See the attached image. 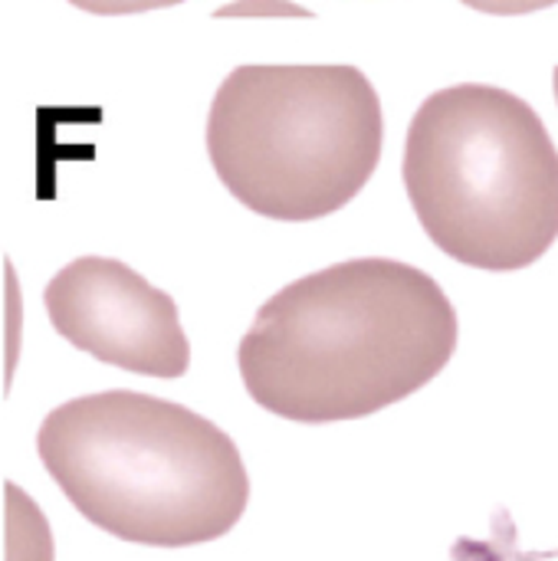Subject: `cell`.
Returning <instances> with one entry per match:
<instances>
[{
    "mask_svg": "<svg viewBox=\"0 0 558 561\" xmlns=\"http://www.w3.org/2000/svg\"><path fill=\"white\" fill-rule=\"evenodd\" d=\"M3 552L7 561H53V533L39 506L16 486L3 483Z\"/></svg>",
    "mask_w": 558,
    "mask_h": 561,
    "instance_id": "cell-6",
    "label": "cell"
},
{
    "mask_svg": "<svg viewBox=\"0 0 558 561\" xmlns=\"http://www.w3.org/2000/svg\"><path fill=\"white\" fill-rule=\"evenodd\" d=\"M401 178L431 243L464 266L516 273L558 240V148L510 89L431 92L408 125Z\"/></svg>",
    "mask_w": 558,
    "mask_h": 561,
    "instance_id": "cell-3",
    "label": "cell"
},
{
    "mask_svg": "<svg viewBox=\"0 0 558 561\" xmlns=\"http://www.w3.org/2000/svg\"><path fill=\"white\" fill-rule=\"evenodd\" d=\"M457 309L424 270L362 256L309 273L260 309L237 348L247 394L296 424L378 414L457 352Z\"/></svg>",
    "mask_w": 558,
    "mask_h": 561,
    "instance_id": "cell-1",
    "label": "cell"
},
{
    "mask_svg": "<svg viewBox=\"0 0 558 561\" xmlns=\"http://www.w3.org/2000/svg\"><path fill=\"white\" fill-rule=\"evenodd\" d=\"M470 10L480 13H493V16H523V13H536V10H549L558 0H460Z\"/></svg>",
    "mask_w": 558,
    "mask_h": 561,
    "instance_id": "cell-8",
    "label": "cell"
},
{
    "mask_svg": "<svg viewBox=\"0 0 558 561\" xmlns=\"http://www.w3.org/2000/svg\"><path fill=\"white\" fill-rule=\"evenodd\" d=\"M43 302L49 325L95 362L164 381L191 368L178 302L122 260L79 256L66 263L46 283Z\"/></svg>",
    "mask_w": 558,
    "mask_h": 561,
    "instance_id": "cell-5",
    "label": "cell"
},
{
    "mask_svg": "<svg viewBox=\"0 0 558 561\" xmlns=\"http://www.w3.org/2000/svg\"><path fill=\"white\" fill-rule=\"evenodd\" d=\"M382 148V99L345 62L237 66L207 115L220 184L247 210L283 224L349 207L378 171Z\"/></svg>",
    "mask_w": 558,
    "mask_h": 561,
    "instance_id": "cell-4",
    "label": "cell"
},
{
    "mask_svg": "<svg viewBox=\"0 0 558 561\" xmlns=\"http://www.w3.org/2000/svg\"><path fill=\"white\" fill-rule=\"evenodd\" d=\"M556 102H558V66H556Z\"/></svg>",
    "mask_w": 558,
    "mask_h": 561,
    "instance_id": "cell-9",
    "label": "cell"
},
{
    "mask_svg": "<svg viewBox=\"0 0 558 561\" xmlns=\"http://www.w3.org/2000/svg\"><path fill=\"white\" fill-rule=\"evenodd\" d=\"M36 454L105 536L187 549L227 536L250 503V477L227 431L141 391H99L53 408Z\"/></svg>",
    "mask_w": 558,
    "mask_h": 561,
    "instance_id": "cell-2",
    "label": "cell"
},
{
    "mask_svg": "<svg viewBox=\"0 0 558 561\" xmlns=\"http://www.w3.org/2000/svg\"><path fill=\"white\" fill-rule=\"evenodd\" d=\"M72 7L95 13V16H128V13H148L161 7H178L184 0H69Z\"/></svg>",
    "mask_w": 558,
    "mask_h": 561,
    "instance_id": "cell-7",
    "label": "cell"
}]
</instances>
